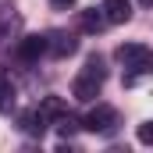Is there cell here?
Returning a JSON list of instances; mask_svg holds the SVG:
<instances>
[{"label":"cell","mask_w":153,"mask_h":153,"mask_svg":"<svg viewBox=\"0 0 153 153\" xmlns=\"http://www.w3.org/2000/svg\"><path fill=\"white\" fill-rule=\"evenodd\" d=\"M103 78H107L103 61H100V57H89L85 68H82L75 75V82H71V96L82 100V103H93V100L100 96V89H103Z\"/></svg>","instance_id":"cell-1"},{"label":"cell","mask_w":153,"mask_h":153,"mask_svg":"<svg viewBox=\"0 0 153 153\" xmlns=\"http://www.w3.org/2000/svg\"><path fill=\"white\" fill-rule=\"evenodd\" d=\"M114 57L132 71H153V50L143 46V43H121L114 50Z\"/></svg>","instance_id":"cell-2"},{"label":"cell","mask_w":153,"mask_h":153,"mask_svg":"<svg viewBox=\"0 0 153 153\" xmlns=\"http://www.w3.org/2000/svg\"><path fill=\"white\" fill-rule=\"evenodd\" d=\"M82 128L93 132V135H111V132L117 128V111L111 107V103H96L89 114L82 117Z\"/></svg>","instance_id":"cell-3"},{"label":"cell","mask_w":153,"mask_h":153,"mask_svg":"<svg viewBox=\"0 0 153 153\" xmlns=\"http://www.w3.org/2000/svg\"><path fill=\"white\" fill-rule=\"evenodd\" d=\"M43 53H50L46 36H22L18 39V61H22V64H36Z\"/></svg>","instance_id":"cell-4"},{"label":"cell","mask_w":153,"mask_h":153,"mask_svg":"<svg viewBox=\"0 0 153 153\" xmlns=\"http://www.w3.org/2000/svg\"><path fill=\"white\" fill-rule=\"evenodd\" d=\"M103 18H107V25H125L128 18H132V4L128 0H103Z\"/></svg>","instance_id":"cell-5"},{"label":"cell","mask_w":153,"mask_h":153,"mask_svg":"<svg viewBox=\"0 0 153 153\" xmlns=\"http://www.w3.org/2000/svg\"><path fill=\"white\" fill-rule=\"evenodd\" d=\"M46 43H50V53H53V57H71L78 50V39L68 36V32H50Z\"/></svg>","instance_id":"cell-6"},{"label":"cell","mask_w":153,"mask_h":153,"mask_svg":"<svg viewBox=\"0 0 153 153\" xmlns=\"http://www.w3.org/2000/svg\"><path fill=\"white\" fill-rule=\"evenodd\" d=\"M103 25H107L103 11H96V7H89V11H78V29H82V32L96 36V32H103Z\"/></svg>","instance_id":"cell-7"},{"label":"cell","mask_w":153,"mask_h":153,"mask_svg":"<svg viewBox=\"0 0 153 153\" xmlns=\"http://www.w3.org/2000/svg\"><path fill=\"white\" fill-rule=\"evenodd\" d=\"M18 107V89L7 75H0V114H11Z\"/></svg>","instance_id":"cell-8"},{"label":"cell","mask_w":153,"mask_h":153,"mask_svg":"<svg viewBox=\"0 0 153 153\" xmlns=\"http://www.w3.org/2000/svg\"><path fill=\"white\" fill-rule=\"evenodd\" d=\"M46 125H50V121L43 117V111H39V107L22 114V132H29V135H43V132H46Z\"/></svg>","instance_id":"cell-9"},{"label":"cell","mask_w":153,"mask_h":153,"mask_svg":"<svg viewBox=\"0 0 153 153\" xmlns=\"http://www.w3.org/2000/svg\"><path fill=\"white\" fill-rule=\"evenodd\" d=\"M39 111H43V117H46V121H57V117L68 114V103H64L61 96H46V100L39 103Z\"/></svg>","instance_id":"cell-10"},{"label":"cell","mask_w":153,"mask_h":153,"mask_svg":"<svg viewBox=\"0 0 153 153\" xmlns=\"http://www.w3.org/2000/svg\"><path fill=\"white\" fill-rule=\"evenodd\" d=\"M53 125H57V132H61V135H64V139H68V135H71V132H75L78 128V121L71 114H64V117H57V121H53Z\"/></svg>","instance_id":"cell-11"},{"label":"cell","mask_w":153,"mask_h":153,"mask_svg":"<svg viewBox=\"0 0 153 153\" xmlns=\"http://www.w3.org/2000/svg\"><path fill=\"white\" fill-rule=\"evenodd\" d=\"M139 143L143 146H153V121H143L139 125Z\"/></svg>","instance_id":"cell-12"},{"label":"cell","mask_w":153,"mask_h":153,"mask_svg":"<svg viewBox=\"0 0 153 153\" xmlns=\"http://www.w3.org/2000/svg\"><path fill=\"white\" fill-rule=\"evenodd\" d=\"M50 7L53 11H68V7H75V0H50Z\"/></svg>","instance_id":"cell-13"},{"label":"cell","mask_w":153,"mask_h":153,"mask_svg":"<svg viewBox=\"0 0 153 153\" xmlns=\"http://www.w3.org/2000/svg\"><path fill=\"white\" fill-rule=\"evenodd\" d=\"M139 4H143V7H153V0H139Z\"/></svg>","instance_id":"cell-14"}]
</instances>
